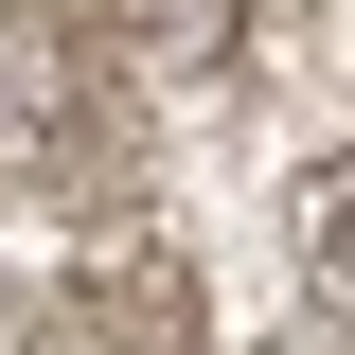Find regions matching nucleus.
<instances>
[{
  "label": "nucleus",
  "instance_id": "obj_1",
  "mask_svg": "<svg viewBox=\"0 0 355 355\" xmlns=\"http://www.w3.org/2000/svg\"><path fill=\"white\" fill-rule=\"evenodd\" d=\"M284 249H302V284H320V302H355V142H338V160H302Z\"/></svg>",
  "mask_w": 355,
  "mask_h": 355
},
{
  "label": "nucleus",
  "instance_id": "obj_2",
  "mask_svg": "<svg viewBox=\"0 0 355 355\" xmlns=\"http://www.w3.org/2000/svg\"><path fill=\"white\" fill-rule=\"evenodd\" d=\"M71 18H89L107 53H142V71H160V53H214V36H231V0H71Z\"/></svg>",
  "mask_w": 355,
  "mask_h": 355
}]
</instances>
